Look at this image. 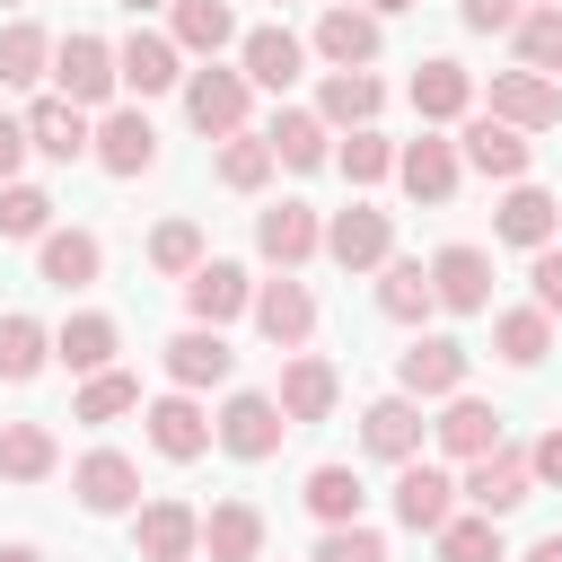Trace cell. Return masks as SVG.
<instances>
[{"instance_id":"1","label":"cell","mask_w":562,"mask_h":562,"mask_svg":"<svg viewBox=\"0 0 562 562\" xmlns=\"http://www.w3.org/2000/svg\"><path fill=\"white\" fill-rule=\"evenodd\" d=\"M211 439L237 457V465H263L281 439H290V422H281V404L272 395H255V386H237L228 404H220V422H211Z\"/></svg>"},{"instance_id":"2","label":"cell","mask_w":562,"mask_h":562,"mask_svg":"<svg viewBox=\"0 0 562 562\" xmlns=\"http://www.w3.org/2000/svg\"><path fill=\"white\" fill-rule=\"evenodd\" d=\"M395 395L430 404V395H465V342L457 334H422L395 351Z\"/></svg>"},{"instance_id":"3","label":"cell","mask_w":562,"mask_h":562,"mask_svg":"<svg viewBox=\"0 0 562 562\" xmlns=\"http://www.w3.org/2000/svg\"><path fill=\"white\" fill-rule=\"evenodd\" d=\"M246 70H184V123L193 132H211V140H228V132H246Z\"/></svg>"},{"instance_id":"4","label":"cell","mask_w":562,"mask_h":562,"mask_svg":"<svg viewBox=\"0 0 562 562\" xmlns=\"http://www.w3.org/2000/svg\"><path fill=\"white\" fill-rule=\"evenodd\" d=\"M70 492H79L88 518H123V509H140V465H132L123 448H88V457L70 465Z\"/></svg>"},{"instance_id":"5","label":"cell","mask_w":562,"mask_h":562,"mask_svg":"<svg viewBox=\"0 0 562 562\" xmlns=\"http://www.w3.org/2000/svg\"><path fill=\"white\" fill-rule=\"evenodd\" d=\"M53 79H61V97L88 114V105H105L123 79H114V44L105 35H61L53 44Z\"/></svg>"},{"instance_id":"6","label":"cell","mask_w":562,"mask_h":562,"mask_svg":"<svg viewBox=\"0 0 562 562\" xmlns=\"http://www.w3.org/2000/svg\"><path fill=\"white\" fill-rule=\"evenodd\" d=\"M255 255L281 263V272H299L307 255H325V220H316L307 202H263V211H255Z\"/></svg>"},{"instance_id":"7","label":"cell","mask_w":562,"mask_h":562,"mask_svg":"<svg viewBox=\"0 0 562 562\" xmlns=\"http://www.w3.org/2000/svg\"><path fill=\"white\" fill-rule=\"evenodd\" d=\"M325 255H334L342 272H378V263L395 255V211H369V202L334 211V220H325Z\"/></svg>"},{"instance_id":"8","label":"cell","mask_w":562,"mask_h":562,"mask_svg":"<svg viewBox=\"0 0 562 562\" xmlns=\"http://www.w3.org/2000/svg\"><path fill=\"white\" fill-rule=\"evenodd\" d=\"M132 553H140V562H193V553H202V509H184V501H140V509H132Z\"/></svg>"},{"instance_id":"9","label":"cell","mask_w":562,"mask_h":562,"mask_svg":"<svg viewBox=\"0 0 562 562\" xmlns=\"http://www.w3.org/2000/svg\"><path fill=\"white\" fill-rule=\"evenodd\" d=\"M88 158H97L105 176H149V167H158V132H149V114H140V105H105Z\"/></svg>"},{"instance_id":"10","label":"cell","mask_w":562,"mask_h":562,"mask_svg":"<svg viewBox=\"0 0 562 562\" xmlns=\"http://www.w3.org/2000/svg\"><path fill=\"white\" fill-rule=\"evenodd\" d=\"M184 307H193V325H228V316H246V307H255V281H246V263H228V255H202V263L184 272Z\"/></svg>"},{"instance_id":"11","label":"cell","mask_w":562,"mask_h":562,"mask_svg":"<svg viewBox=\"0 0 562 562\" xmlns=\"http://www.w3.org/2000/svg\"><path fill=\"white\" fill-rule=\"evenodd\" d=\"M492 123H509V132H553V123H562V88L536 79V70H492Z\"/></svg>"},{"instance_id":"12","label":"cell","mask_w":562,"mask_h":562,"mask_svg":"<svg viewBox=\"0 0 562 562\" xmlns=\"http://www.w3.org/2000/svg\"><path fill=\"white\" fill-rule=\"evenodd\" d=\"M457 176H465V158H457V140H439V132H422V140L395 149V184H404L413 202H430V211L457 193Z\"/></svg>"},{"instance_id":"13","label":"cell","mask_w":562,"mask_h":562,"mask_svg":"<svg viewBox=\"0 0 562 562\" xmlns=\"http://www.w3.org/2000/svg\"><path fill=\"white\" fill-rule=\"evenodd\" d=\"M430 299L457 307V316H483L492 307V255L483 246H439L430 255Z\"/></svg>"},{"instance_id":"14","label":"cell","mask_w":562,"mask_h":562,"mask_svg":"<svg viewBox=\"0 0 562 562\" xmlns=\"http://www.w3.org/2000/svg\"><path fill=\"white\" fill-rule=\"evenodd\" d=\"M272 404H281V422L299 430V422H325L334 404H342V378H334V360H316V351H290V369H281V386H272Z\"/></svg>"},{"instance_id":"15","label":"cell","mask_w":562,"mask_h":562,"mask_svg":"<svg viewBox=\"0 0 562 562\" xmlns=\"http://www.w3.org/2000/svg\"><path fill=\"white\" fill-rule=\"evenodd\" d=\"M465 501H474V518H509L527 492H536V474H527V457L518 448H492V457H474L465 465V483H457Z\"/></svg>"},{"instance_id":"16","label":"cell","mask_w":562,"mask_h":562,"mask_svg":"<svg viewBox=\"0 0 562 562\" xmlns=\"http://www.w3.org/2000/svg\"><path fill=\"white\" fill-rule=\"evenodd\" d=\"M18 123H26V149H44L53 167H70V158H88V140H97V123H88V114H79L70 97H35V105H26Z\"/></svg>"},{"instance_id":"17","label":"cell","mask_w":562,"mask_h":562,"mask_svg":"<svg viewBox=\"0 0 562 562\" xmlns=\"http://www.w3.org/2000/svg\"><path fill=\"white\" fill-rule=\"evenodd\" d=\"M457 158H465V167H483V176H501V184H518V176H527V158H536V140H527V132H509V123H492V114H465Z\"/></svg>"},{"instance_id":"18","label":"cell","mask_w":562,"mask_h":562,"mask_svg":"<svg viewBox=\"0 0 562 562\" xmlns=\"http://www.w3.org/2000/svg\"><path fill=\"white\" fill-rule=\"evenodd\" d=\"M255 325H263V342L272 351H307V334H316V299H307V281H263L255 290Z\"/></svg>"},{"instance_id":"19","label":"cell","mask_w":562,"mask_h":562,"mask_svg":"<svg viewBox=\"0 0 562 562\" xmlns=\"http://www.w3.org/2000/svg\"><path fill=\"white\" fill-rule=\"evenodd\" d=\"M158 360H167V378H176L184 395H193V386H220V378L237 369V351L220 342V325H184V334H167Z\"/></svg>"},{"instance_id":"20","label":"cell","mask_w":562,"mask_h":562,"mask_svg":"<svg viewBox=\"0 0 562 562\" xmlns=\"http://www.w3.org/2000/svg\"><path fill=\"white\" fill-rule=\"evenodd\" d=\"M422 430H430V422H422L413 395H378V404L360 413V448L386 457V465H413V457H422Z\"/></svg>"},{"instance_id":"21","label":"cell","mask_w":562,"mask_h":562,"mask_svg":"<svg viewBox=\"0 0 562 562\" xmlns=\"http://www.w3.org/2000/svg\"><path fill=\"white\" fill-rule=\"evenodd\" d=\"M114 79H123L132 97H158V88L184 79V53H176L167 35H149V26H132V35L114 44Z\"/></svg>"},{"instance_id":"22","label":"cell","mask_w":562,"mask_h":562,"mask_svg":"<svg viewBox=\"0 0 562 562\" xmlns=\"http://www.w3.org/2000/svg\"><path fill=\"white\" fill-rule=\"evenodd\" d=\"M237 70H246V88H290L299 70H307V44L290 35V26H255V35H237Z\"/></svg>"},{"instance_id":"23","label":"cell","mask_w":562,"mask_h":562,"mask_svg":"<svg viewBox=\"0 0 562 562\" xmlns=\"http://www.w3.org/2000/svg\"><path fill=\"white\" fill-rule=\"evenodd\" d=\"M413 114H422V123H465V114H474V70L448 61V53H430V61L413 70Z\"/></svg>"},{"instance_id":"24","label":"cell","mask_w":562,"mask_h":562,"mask_svg":"<svg viewBox=\"0 0 562 562\" xmlns=\"http://www.w3.org/2000/svg\"><path fill=\"white\" fill-rule=\"evenodd\" d=\"M35 272H44L53 290H88V281L105 272L97 228H44V237H35Z\"/></svg>"},{"instance_id":"25","label":"cell","mask_w":562,"mask_h":562,"mask_svg":"<svg viewBox=\"0 0 562 562\" xmlns=\"http://www.w3.org/2000/svg\"><path fill=\"white\" fill-rule=\"evenodd\" d=\"M140 422H149V448H158V457H176V465H193V457L211 448V413H202L184 386H176V395H158Z\"/></svg>"},{"instance_id":"26","label":"cell","mask_w":562,"mask_h":562,"mask_svg":"<svg viewBox=\"0 0 562 562\" xmlns=\"http://www.w3.org/2000/svg\"><path fill=\"white\" fill-rule=\"evenodd\" d=\"M395 518H404L413 536H439V527L457 518V483H448L439 465H422V457H413V465L395 474Z\"/></svg>"},{"instance_id":"27","label":"cell","mask_w":562,"mask_h":562,"mask_svg":"<svg viewBox=\"0 0 562 562\" xmlns=\"http://www.w3.org/2000/svg\"><path fill=\"white\" fill-rule=\"evenodd\" d=\"M378 44H386V35H378V18H369V9H351V0H334V9L316 18V53H325L334 70H369V61H378Z\"/></svg>"},{"instance_id":"28","label":"cell","mask_w":562,"mask_h":562,"mask_svg":"<svg viewBox=\"0 0 562 562\" xmlns=\"http://www.w3.org/2000/svg\"><path fill=\"white\" fill-rule=\"evenodd\" d=\"M492 228H501V246H553V228H562V202L544 193V184H509L501 193V211H492Z\"/></svg>"},{"instance_id":"29","label":"cell","mask_w":562,"mask_h":562,"mask_svg":"<svg viewBox=\"0 0 562 562\" xmlns=\"http://www.w3.org/2000/svg\"><path fill=\"white\" fill-rule=\"evenodd\" d=\"M114 351H123V325H114V316H97V307H88V316H70V325L53 334V360H61L70 378H97V369H114Z\"/></svg>"},{"instance_id":"30","label":"cell","mask_w":562,"mask_h":562,"mask_svg":"<svg viewBox=\"0 0 562 562\" xmlns=\"http://www.w3.org/2000/svg\"><path fill=\"white\" fill-rule=\"evenodd\" d=\"M430 439H439L448 457H465V465H474V457H492V448H501V413H492L483 395H448V413L430 422Z\"/></svg>"},{"instance_id":"31","label":"cell","mask_w":562,"mask_h":562,"mask_svg":"<svg viewBox=\"0 0 562 562\" xmlns=\"http://www.w3.org/2000/svg\"><path fill=\"white\" fill-rule=\"evenodd\" d=\"M378 105H386V88L369 79V70H325V88H316V123L334 132H360V123H378Z\"/></svg>"},{"instance_id":"32","label":"cell","mask_w":562,"mask_h":562,"mask_svg":"<svg viewBox=\"0 0 562 562\" xmlns=\"http://www.w3.org/2000/svg\"><path fill=\"white\" fill-rule=\"evenodd\" d=\"M202 553H211V562H255V553H263V509H255V501H211Z\"/></svg>"},{"instance_id":"33","label":"cell","mask_w":562,"mask_h":562,"mask_svg":"<svg viewBox=\"0 0 562 562\" xmlns=\"http://www.w3.org/2000/svg\"><path fill=\"white\" fill-rule=\"evenodd\" d=\"M263 140H272V167H299V176H307V167H325V158H334V132H325V123H316V114H307V105H281V114H272V132H263Z\"/></svg>"},{"instance_id":"34","label":"cell","mask_w":562,"mask_h":562,"mask_svg":"<svg viewBox=\"0 0 562 562\" xmlns=\"http://www.w3.org/2000/svg\"><path fill=\"white\" fill-rule=\"evenodd\" d=\"M439 299H430V263H404V255H386L378 263V316H395V325H422Z\"/></svg>"},{"instance_id":"35","label":"cell","mask_w":562,"mask_h":562,"mask_svg":"<svg viewBox=\"0 0 562 562\" xmlns=\"http://www.w3.org/2000/svg\"><path fill=\"white\" fill-rule=\"evenodd\" d=\"M53 465H61V439L44 422H0V474L9 483H44Z\"/></svg>"},{"instance_id":"36","label":"cell","mask_w":562,"mask_h":562,"mask_svg":"<svg viewBox=\"0 0 562 562\" xmlns=\"http://www.w3.org/2000/svg\"><path fill=\"white\" fill-rule=\"evenodd\" d=\"M492 351H501L509 369H536V360L553 351V316H544V307H501V316H492Z\"/></svg>"},{"instance_id":"37","label":"cell","mask_w":562,"mask_h":562,"mask_svg":"<svg viewBox=\"0 0 562 562\" xmlns=\"http://www.w3.org/2000/svg\"><path fill=\"white\" fill-rule=\"evenodd\" d=\"M44 70H53V35L35 18H9L0 26V88H35Z\"/></svg>"},{"instance_id":"38","label":"cell","mask_w":562,"mask_h":562,"mask_svg":"<svg viewBox=\"0 0 562 562\" xmlns=\"http://www.w3.org/2000/svg\"><path fill=\"white\" fill-rule=\"evenodd\" d=\"M176 53H228L237 44V18H228V0H176V35H167Z\"/></svg>"},{"instance_id":"39","label":"cell","mask_w":562,"mask_h":562,"mask_svg":"<svg viewBox=\"0 0 562 562\" xmlns=\"http://www.w3.org/2000/svg\"><path fill=\"white\" fill-rule=\"evenodd\" d=\"M44 360H53V334H44L35 316H18V307H9V316H0V386H26Z\"/></svg>"},{"instance_id":"40","label":"cell","mask_w":562,"mask_h":562,"mask_svg":"<svg viewBox=\"0 0 562 562\" xmlns=\"http://www.w3.org/2000/svg\"><path fill=\"white\" fill-rule=\"evenodd\" d=\"M299 501H307L325 527H360V501H369V492H360V474H351V465H316Z\"/></svg>"},{"instance_id":"41","label":"cell","mask_w":562,"mask_h":562,"mask_svg":"<svg viewBox=\"0 0 562 562\" xmlns=\"http://www.w3.org/2000/svg\"><path fill=\"white\" fill-rule=\"evenodd\" d=\"M509 35H518V70H536V79L562 88V9H527Z\"/></svg>"},{"instance_id":"42","label":"cell","mask_w":562,"mask_h":562,"mask_svg":"<svg viewBox=\"0 0 562 562\" xmlns=\"http://www.w3.org/2000/svg\"><path fill=\"white\" fill-rule=\"evenodd\" d=\"M220 184H228V193H263V184H272V140H263V132H228Z\"/></svg>"},{"instance_id":"43","label":"cell","mask_w":562,"mask_h":562,"mask_svg":"<svg viewBox=\"0 0 562 562\" xmlns=\"http://www.w3.org/2000/svg\"><path fill=\"white\" fill-rule=\"evenodd\" d=\"M140 404V378H123V369H97L79 395H70V422H114V413H132Z\"/></svg>"},{"instance_id":"44","label":"cell","mask_w":562,"mask_h":562,"mask_svg":"<svg viewBox=\"0 0 562 562\" xmlns=\"http://www.w3.org/2000/svg\"><path fill=\"white\" fill-rule=\"evenodd\" d=\"M430 544H439V562H509L501 553V518H448Z\"/></svg>"},{"instance_id":"45","label":"cell","mask_w":562,"mask_h":562,"mask_svg":"<svg viewBox=\"0 0 562 562\" xmlns=\"http://www.w3.org/2000/svg\"><path fill=\"white\" fill-rule=\"evenodd\" d=\"M193 263H202V228H193V220H158V228H149V272L184 281Z\"/></svg>"},{"instance_id":"46","label":"cell","mask_w":562,"mask_h":562,"mask_svg":"<svg viewBox=\"0 0 562 562\" xmlns=\"http://www.w3.org/2000/svg\"><path fill=\"white\" fill-rule=\"evenodd\" d=\"M334 167H342V176H351V184H378V176H395V140H386V132H369V123H360V132H351V140H342V149H334Z\"/></svg>"},{"instance_id":"47","label":"cell","mask_w":562,"mask_h":562,"mask_svg":"<svg viewBox=\"0 0 562 562\" xmlns=\"http://www.w3.org/2000/svg\"><path fill=\"white\" fill-rule=\"evenodd\" d=\"M44 228H53V193L0 184V237H44Z\"/></svg>"},{"instance_id":"48","label":"cell","mask_w":562,"mask_h":562,"mask_svg":"<svg viewBox=\"0 0 562 562\" xmlns=\"http://www.w3.org/2000/svg\"><path fill=\"white\" fill-rule=\"evenodd\" d=\"M316 562H386V536L378 527H325L316 536Z\"/></svg>"},{"instance_id":"49","label":"cell","mask_w":562,"mask_h":562,"mask_svg":"<svg viewBox=\"0 0 562 562\" xmlns=\"http://www.w3.org/2000/svg\"><path fill=\"white\" fill-rule=\"evenodd\" d=\"M527 281H536V307H544V316H562V246H536Z\"/></svg>"},{"instance_id":"50","label":"cell","mask_w":562,"mask_h":562,"mask_svg":"<svg viewBox=\"0 0 562 562\" xmlns=\"http://www.w3.org/2000/svg\"><path fill=\"white\" fill-rule=\"evenodd\" d=\"M518 18H527L518 0H465V26H474V35H501V26H518Z\"/></svg>"},{"instance_id":"51","label":"cell","mask_w":562,"mask_h":562,"mask_svg":"<svg viewBox=\"0 0 562 562\" xmlns=\"http://www.w3.org/2000/svg\"><path fill=\"white\" fill-rule=\"evenodd\" d=\"M527 474H536V483H553V492H562V430H544V439H536V448H527Z\"/></svg>"},{"instance_id":"52","label":"cell","mask_w":562,"mask_h":562,"mask_svg":"<svg viewBox=\"0 0 562 562\" xmlns=\"http://www.w3.org/2000/svg\"><path fill=\"white\" fill-rule=\"evenodd\" d=\"M18 167H26V123L0 114V184H18Z\"/></svg>"},{"instance_id":"53","label":"cell","mask_w":562,"mask_h":562,"mask_svg":"<svg viewBox=\"0 0 562 562\" xmlns=\"http://www.w3.org/2000/svg\"><path fill=\"white\" fill-rule=\"evenodd\" d=\"M518 562H562V527H553V536H536V544H527Z\"/></svg>"},{"instance_id":"54","label":"cell","mask_w":562,"mask_h":562,"mask_svg":"<svg viewBox=\"0 0 562 562\" xmlns=\"http://www.w3.org/2000/svg\"><path fill=\"white\" fill-rule=\"evenodd\" d=\"M369 18H395V9H422V0H360Z\"/></svg>"},{"instance_id":"55","label":"cell","mask_w":562,"mask_h":562,"mask_svg":"<svg viewBox=\"0 0 562 562\" xmlns=\"http://www.w3.org/2000/svg\"><path fill=\"white\" fill-rule=\"evenodd\" d=\"M0 562H44V553L35 544H0Z\"/></svg>"},{"instance_id":"56","label":"cell","mask_w":562,"mask_h":562,"mask_svg":"<svg viewBox=\"0 0 562 562\" xmlns=\"http://www.w3.org/2000/svg\"><path fill=\"white\" fill-rule=\"evenodd\" d=\"M123 9H132V18H140V9H167V0H123Z\"/></svg>"},{"instance_id":"57","label":"cell","mask_w":562,"mask_h":562,"mask_svg":"<svg viewBox=\"0 0 562 562\" xmlns=\"http://www.w3.org/2000/svg\"><path fill=\"white\" fill-rule=\"evenodd\" d=\"M544 9H562V0H544Z\"/></svg>"}]
</instances>
